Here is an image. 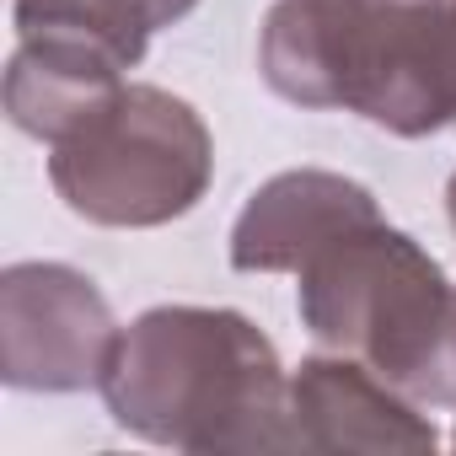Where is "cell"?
<instances>
[{
  "mask_svg": "<svg viewBox=\"0 0 456 456\" xmlns=\"http://www.w3.org/2000/svg\"><path fill=\"white\" fill-rule=\"evenodd\" d=\"M445 215H451V232H456V172H451V183H445Z\"/></svg>",
  "mask_w": 456,
  "mask_h": 456,
  "instance_id": "11",
  "label": "cell"
},
{
  "mask_svg": "<svg viewBox=\"0 0 456 456\" xmlns=\"http://www.w3.org/2000/svg\"><path fill=\"white\" fill-rule=\"evenodd\" d=\"M193 6H199V0H145V12H151V22H156V28H172V22H183Z\"/></svg>",
  "mask_w": 456,
  "mask_h": 456,
  "instance_id": "10",
  "label": "cell"
},
{
  "mask_svg": "<svg viewBox=\"0 0 456 456\" xmlns=\"http://www.w3.org/2000/svg\"><path fill=\"white\" fill-rule=\"evenodd\" d=\"M301 328L365 360L419 408H456V285L381 215L338 232L296 269Z\"/></svg>",
  "mask_w": 456,
  "mask_h": 456,
  "instance_id": "3",
  "label": "cell"
},
{
  "mask_svg": "<svg viewBox=\"0 0 456 456\" xmlns=\"http://www.w3.org/2000/svg\"><path fill=\"white\" fill-rule=\"evenodd\" d=\"M269 92L424 140L456 129V0H274L258 33Z\"/></svg>",
  "mask_w": 456,
  "mask_h": 456,
  "instance_id": "2",
  "label": "cell"
},
{
  "mask_svg": "<svg viewBox=\"0 0 456 456\" xmlns=\"http://www.w3.org/2000/svg\"><path fill=\"white\" fill-rule=\"evenodd\" d=\"M118 333L108 296L70 264H12L0 274V376L17 392L97 387Z\"/></svg>",
  "mask_w": 456,
  "mask_h": 456,
  "instance_id": "5",
  "label": "cell"
},
{
  "mask_svg": "<svg viewBox=\"0 0 456 456\" xmlns=\"http://www.w3.org/2000/svg\"><path fill=\"white\" fill-rule=\"evenodd\" d=\"M49 183L70 215L113 232L183 220L215 183V140L193 102L124 81L76 134L49 145Z\"/></svg>",
  "mask_w": 456,
  "mask_h": 456,
  "instance_id": "4",
  "label": "cell"
},
{
  "mask_svg": "<svg viewBox=\"0 0 456 456\" xmlns=\"http://www.w3.org/2000/svg\"><path fill=\"white\" fill-rule=\"evenodd\" d=\"M17 38H70L113 54L124 70H134L151 49V12L145 0H17L12 6Z\"/></svg>",
  "mask_w": 456,
  "mask_h": 456,
  "instance_id": "9",
  "label": "cell"
},
{
  "mask_svg": "<svg viewBox=\"0 0 456 456\" xmlns=\"http://www.w3.org/2000/svg\"><path fill=\"white\" fill-rule=\"evenodd\" d=\"M97 392L113 424L151 445L199 456L296 451L280 349L232 306L140 312L118 333Z\"/></svg>",
  "mask_w": 456,
  "mask_h": 456,
  "instance_id": "1",
  "label": "cell"
},
{
  "mask_svg": "<svg viewBox=\"0 0 456 456\" xmlns=\"http://www.w3.org/2000/svg\"><path fill=\"white\" fill-rule=\"evenodd\" d=\"M381 204L365 183L322 167H296L269 177L232 225L237 274H296L317 248H328L349 225L376 220Z\"/></svg>",
  "mask_w": 456,
  "mask_h": 456,
  "instance_id": "7",
  "label": "cell"
},
{
  "mask_svg": "<svg viewBox=\"0 0 456 456\" xmlns=\"http://www.w3.org/2000/svg\"><path fill=\"white\" fill-rule=\"evenodd\" d=\"M124 76L129 70L92 44L17 38V54L6 65V118L33 140L60 145L124 92Z\"/></svg>",
  "mask_w": 456,
  "mask_h": 456,
  "instance_id": "8",
  "label": "cell"
},
{
  "mask_svg": "<svg viewBox=\"0 0 456 456\" xmlns=\"http://www.w3.org/2000/svg\"><path fill=\"white\" fill-rule=\"evenodd\" d=\"M290 429L296 451H397L429 456L440 429L429 413L381 381L354 354H306L290 376Z\"/></svg>",
  "mask_w": 456,
  "mask_h": 456,
  "instance_id": "6",
  "label": "cell"
}]
</instances>
